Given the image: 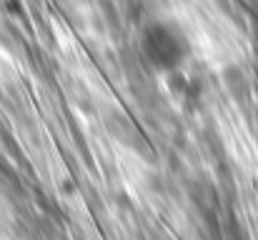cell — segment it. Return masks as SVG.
<instances>
[{
    "mask_svg": "<svg viewBox=\"0 0 258 240\" xmlns=\"http://www.w3.org/2000/svg\"><path fill=\"white\" fill-rule=\"evenodd\" d=\"M188 53H190L188 38L173 23L153 20L141 33V55L158 73H173V70H178L185 63Z\"/></svg>",
    "mask_w": 258,
    "mask_h": 240,
    "instance_id": "cell-1",
    "label": "cell"
}]
</instances>
